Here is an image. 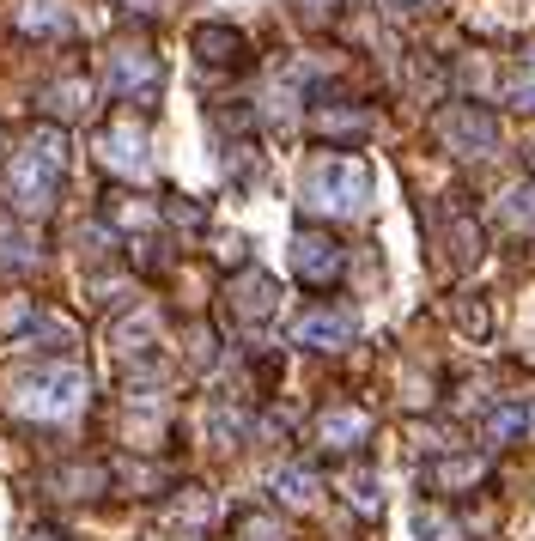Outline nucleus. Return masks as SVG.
Listing matches in <instances>:
<instances>
[{
  "label": "nucleus",
  "mask_w": 535,
  "mask_h": 541,
  "mask_svg": "<svg viewBox=\"0 0 535 541\" xmlns=\"http://www.w3.org/2000/svg\"><path fill=\"white\" fill-rule=\"evenodd\" d=\"M353 438H365V414H353V408H335V414L323 420V444H335V450H347Z\"/></svg>",
  "instance_id": "nucleus-9"
},
{
  "label": "nucleus",
  "mask_w": 535,
  "mask_h": 541,
  "mask_svg": "<svg viewBox=\"0 0 535 541\" xmlns=\"http://www.w3.org/2000/svg\"><path fill=\"white\" fill-rule=\"evenodd\" d=\"M529 426V414L523 408H505V414H493V438H517Z\"/></svg>",
  "instance_id": "nucleus-13"
},
{
  "label": "nucleus",
  "mask_w": 535,
  "mask_h": 541,
  "mask_svg": "<svg viewBox=\"0 0 535 541\" xmlns=\"http://www.w3.org/2000/svg\"><path fill=\"white\" fill-rule=\"evenodd\" d=\"M159 80H165V67H159V55L152 49H110V61H104V86H110V98H152L159 92Z\"/></svg>",
  "instance_id": "nucleus-4"
},
{
  "label": "nucleus",
  "mask_w": 535,
  "mask_h": 541,
  "mask_svg": "<svg viewBox=\"0 0 535 541\" xmlns=\"http://www.w3.org/2000/svg\"><path fill=\"white\" fill-rule=\"evenodd\" d=\"M444 134H463V140H469V146H481V152L493 146V122H487V116H469V110H463V116H450V122H444Z\"/></svg>",
  "instance_id": "nucleus-10"
},
{
  "label": "nucleus",
  "mask_w": 535,
  "mask_h": 541,
  "mask_svg": "<svg viewBox=\"0 0 535 541\" xmlns=\"http://www.w3.org/2000/svg\"><path fill=\"white\" fill-rule=\"evenodd\" d=\"M238 49H244V37L225 31V25H201V31H195V55H201V61H232Z\"/></svg>",
  "instance_id": "nucleus-8"
},
{
  "label": "nucleus",
  "mask_w": 535,
  "mask_h": 541,
  "mask_svg": "<svg viewBox=\"0 0 535 541\" xmlns=\"http://www.w3.org/2000/svg\"><path fill=\"white\" fill-rule=\"evenodd\" d=\"M61 177H67V134H61V128H31V134L19 140V152H13V165H7L13 201H19L25 213H43V207L55 201Z\"/></svg>",
  "instance_id": "nucleus-1"
},
{
  "label": "nucleus",
  "mask_w": 535,
  "mask_h": 541,
  "mask_svg": "<svg viewBox=\"0 0 535 541\" xmlns=\"http://www.w3.org/2000/svg\"><path fill=\"white\" fill-rule=\"evenodd\" d=\"M31 541H49V535H31Z\"/></svg>",
  "instance_id": "nucleus-15"
},
{
  "label": "nucleus",
  "mask_w": 535,
  "mask_h": 541,
  "mask_svg": "<svg viewBox=\"0 0 535 541\" xmlns=\"http://www.w3.org/2000/svg\"><path fill=\"white\" fill-rule=\"evenodd\" d=\"M55 0H31V13H25V31H55V25H67V13H49Z\"/></svg>",
  "instance_id": "nucleus-11"
},
{
  "label": "nucleus",
  "mask_w": 535,
  "mask_h": 541,
  "mask_svg": "<svg viewBox=\"0 0 535 541\" xmlns=\"http://www.w3.org/2000/svg\"><path fill=\"white\" fill-rule=\"evenodd\" d=\"M98 146H104V165L122 171V177H146V171H152V165H146V140H140V128H110Z\"/></svg>",
  "instance_id": "nucleus-6"
},
{
  "label": "nucleus",
  "mask_w": 535,
  "mask_h": 541,
  "mask_svg": "<svg viewBox=\"0 0 535 541\" xmlns=\"http://www.w3.org/2000/svg\"><path fill=\"white\" fill-rule=\"evenodd\" d=\"M298 347H347L353 341V317L347 311H311V317H298Z\"/></svg>",
  "instance_id": "nucleus-7"
},
{
  "label": "nucleus",
  "mask_w": 535,
  "mask_h": 541,
  "mask_svg": "<svg viewBox=\"0 0 535 541\" xmlns=\"http://www.w3.org/2000/svg\"><path fill=\"white\" fill-rule=\"evenodd\" d=\"M304 195H311V207L353 213L365 201V165H353V159H317L311 177H304Z\"/></svg>",
  "instance_id": "nucleus-3"
},
{
  "label": "nucleus",
  "mask_w": 535,
  "mask_h": 541,
  "mask_svg": "<svg viewBox=\"0 0 535 541\" xmlns=\"http://www.w3.org/2000/svg\"><path fill=\"white\" fill-rule=\"evenodd\" d=\"M280 493L298 505V499H311V493H317V481H311V475H298V469H286V475H280Z\"/></svg>",
  "instance_id": "nucleus-12"
},
{
  "label": "nucleus",
  "mask_w": 535,
  "mask_h": 541,
  "mask_svg": "<svg viewBox=\"0 0 535 541\" xmlns=\"http://www.w3.org/2000/svg\"><path fill=\"white\" fill-rule=\"evenodd\" d=\"M80 371H61V365H37V371H25V377H13V390H7V402L19 408V414H37V420H55V414H67L73 402H80Z\"/></svg>",
  "instance_id": "nucleus-2"
},
{
  "label": "nucleus",
  "mask_w": 535,
  "mask_h": 541,
  "mask_svg": "<svg viewBox=\"0 0 535 541\" xmlns=\"http://www.w3.org/2000/svg\"><path fill=\"white\" fill-rule=\"evenodd\" d=\"M517 98H529V110H535V86H517Z\"/></svg>",
  "instance_id": "nucleus-14"
},
{
  "label": "nucleus",
  "mask_w": 535,
  "mask_h": 541,
  "mask_svg": "<svg viewBox=\"0 0 535 541\" xmlns=\"http://www.w3.org/2000/svg\"><path fill=\"white\" fill-rule=\"evenodd\" d=\"M292 268L311 280V286H323V280H335V268H341V250L329 244V238H317V231H304V238L292 244Z\"/></svg>",
  "instance_id": "nucleus-5"
}]
</instances>
